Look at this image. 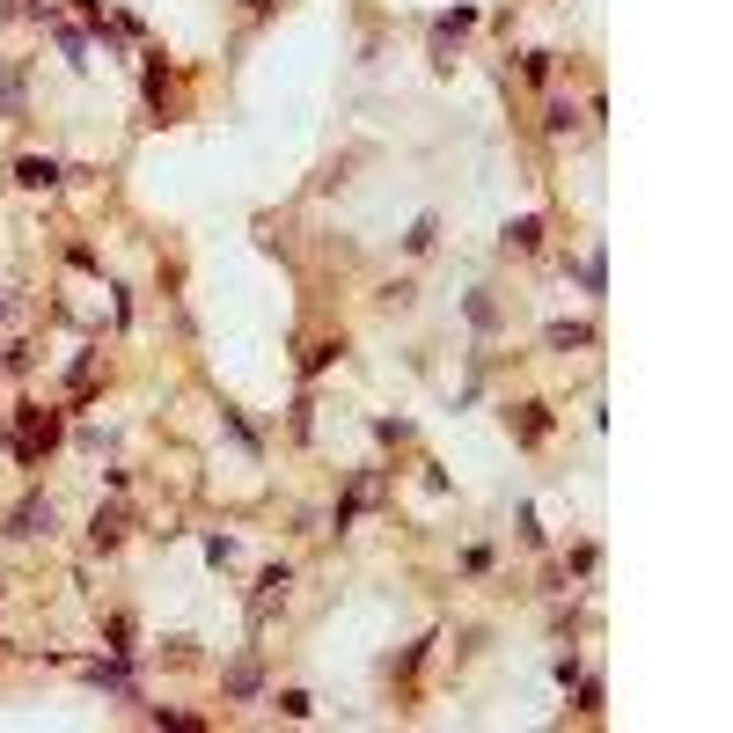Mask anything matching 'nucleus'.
Returning <instances> with one entry per match:
<instances>
[{"instance_id":"1","label":"nucleus","mask_w":733,"mask_h":733,"mask_svg":"<svg viewBox=\"0 0 733 733\" xmlns=\"http://www.w3.org/2000/svg\"><path fill=\"white\" fill-rule=\"evenodd\" d=\"M37 528H51V507H37V499H30V507L15 513V536H37Z\"/></svg>"},{"instance_id":"2","label":"nucleus","mask_w":733,"mask_h":733,"mask_svg":"<svg viewBox=\"0 0 733 733\" xmlns=\"http://www.w3.org/2000/svg\"><path fill=\"white\" fill-rule=\"evenodd\" d=\"M536 235H543V220H513V228H507V243H513V249H528Z\"/></svg>"},{"instance_id":"3","label":"nucleus","mask_w":733,"mask_h":733,"mask_svg":"<svg viewBox=\"0 0 733 733\" xmlns=\"http://www.w3.org/2000/svg\"><path fill=\"white\" fill-rule=\"evenodd\" d=\"M51 176H59V162H37V154L23 162V184H51Z\"/></svg>"}]
</instances>
